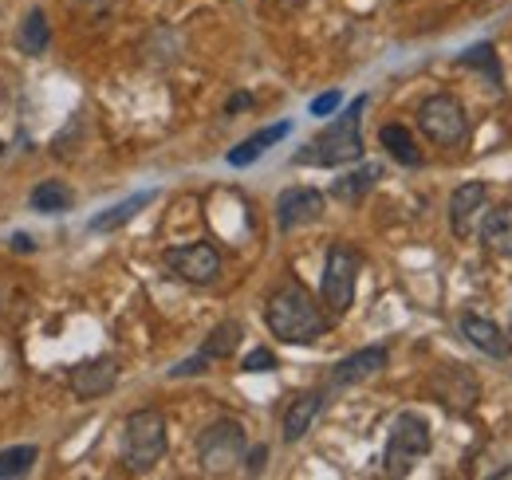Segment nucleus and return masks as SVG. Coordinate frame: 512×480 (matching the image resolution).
<instances>
[{
	"label": "nucleus",
	"mask_w": 512,
	"mask_h": 480,
	"mask_svg": "<svg viewBox=\"0 0 512 480\" xmlns=\"http://www.w3.org/2000/svg\"><path fill=\"white\" fill-rule=\"evenodd\" d=\"M264 323H268V331L280 339V343H288V347H308V343H316L327 335V327H331V319L323 315V307L316 303V296L304 288V284H296V280H288V284H280L268 303H264Z\"/></svg>",
	"instance_id": "obj_1"
},
{
	"label": "nucleus",
	"mask_w": 512,
	"mask_h": 480,
	"mask_svg": "<svg viewBox=\"0 0 512 480\" xmlns=\"http://www.w3.org/2000/svg\"><path fill=\"white\" fill-rule=\"evenodd\" d=\"M363 111H367V95H359V99H355L339 119L331 122L327 130H320L292 162H296V166H323V170L359 162V158H363V134H359Z\"/></svg>",
	"instance_id": "obj_2"
},
{
	"label": "nucleus",
	"mask_w": 512,
	"mask_h": 480,
	"mask_svg": "<svg viewBox=\"0 0 512 480\" xmlns=\"http://www.w3.org/2000/svg\"><path fill=\"white\" fill-rule=\"evenodd\" d=\"M119 457L130 473H150L166 457V418L158 410H134L123 421Z\"/></svg>",
	"instance_id": "obj_3"
},
{
	"label": "nucleus",
	"mask_w": 512,
	"mask_h": 480,
	"mask_svg": "<svg viewBox=\"0 0 512 480\" xmlns=\"http://www.w3.org/2000/svg\"><path fill=\"white\" fill-rule=\"evenodd\" d=\"M245 449H249V437L241 429V421L221 418L213 421L201 437H197V461L209 477H229L245 465Z\"/></svg>",
	"instance_id": "obj_4"
},
{
	"label": "nucleus",
	"mask_w": 512,
	"mask_h": 480,
	"mask_svg": "<svg viewBox=\"0 0 512 480\" xmlns=\"http://www.w3.org/2000/svg\"><path fill=\"white\" fill-rule=\"evenodd\" d=\"M434 449V433H430V421L414 410L398 414L394 425H390V437H386V473L390 477H406L426 453Z\"/></svg>",
	"instance_id": "obj_5"
},
{
	"label": "nucleus",
	"mask_w": 512,
	"mask_h": 480,
	"mask_svg": "<svg viewBox=\"0 0 512 480\" xmlns=\"http://www.w3.org/2000/svg\"><path fill=\"white\" fill-rule=\"evenodd\" d=\"M359 272H363V256H359V248H355V244H343V240H339V244H331V248H327L320 296H323V307H327L335 319L351 311Z\"/></svg>",
	"instance_id": "obj_6"
},
{
	"label": "nucleus",
	"mask_w": 512,
	"mask_h": 480,
	"mask_svg": "<svg viewBox=\"0 0 512 480\" xmlns=\"http://www.w3.org/2000/svg\"><path fill=\"white\" fill-rule=\"evenodd\" d=\"M418 130L434 142V146H461L465 134H469V119H465V107L453 99V95H430L422 107H418Z\"/></svg>",
	"instance_id": "obj_7"
},
{
	"label": "nucleus",
	"mask_w": 512,
	"mask_h": 480,
	"mask_svg": "<svg viewBox=\"0 0 512 480\" xmlns=\"http://www.w3.org/2000/svg\"><path fill=\"white\" fill-rule=\"evenodd\" d=\"M166 268H170L178 280L205 288V284H213V280L221 276V252H217L209 240L178 244V248L166 252Z\"/></svg>",
	"instance_id": "obj_8"
},
{
	"label": "nucleus",
	"mask_w": 512,
	"mask_h": 480,
	"mask_svg": "<svg viewBox=\"0 0 512 480\" xmlns=\"http://www.w3.org/2000/svg\"><path fill=\"white\" fill-rule=\"evenodd\" d=\"M323 217V193L320 189H308V185H296V189H284L276 197V225L280 233H292L300 225H312Z\"/></svg>",
	"instance_id": "obj_9"
},
{
	"label": "nucleus",
	"mask_w": 512,
	"mask_h": 480,
	"mask_svg": "<svg viewBox=\"0 0 512 480\" xmlns=\"http://www.w3.org/2000/svg\"><path fill=\"white\" fill-rule=\"evenodd\" d=\"M115 382H119V366H115L111 359L79 362V366H71V374H67V386H71L83 402L111 394V390H115Z\"/></svg>",
	"instance_id": "obj_10"
},
{
	"label": "nucleus",
	"mask_w": 512,
	"mask_h": 480,
	"mask_svg": "<svg viewBox=\"0 0 512 480\" xmlns=\"http://www.w3.org/2000/svg\"><path fill=\"white\" fill-rule=\"evenodd\" d=\"M485 197H489L485 181H465V185L453 189V197H449V229H453V237H469L473 217L485 209Z\"/></svg>",
	"instance_id": "obj_11"
},
{
	"label": "nucleus",
	"mask_w": 512,
	"mask_h": 480,
	"mask_svg": "<svg viewBox=\"0 0 512 480\" xmlns=\"http://www.w3.org/2000/svg\"><path fill=\"white\" fill-rule=\"evenodd\" d=\"M386 362H390L386 347H363V351L347 355L343 362H335V370H331V386H355V382H367V378L383 374Z\"/></svg>",
	"instance_id": "obj_12"
},
{
	"label": "nucleus",
	"mask_w": 512,
	"mask_h": 480,
	"mask_svg": "<svg viewBox=\"0 0 512 480\" xmlns=\"http://www.w3.org/2000/svg\"><path fill=\"white\" fill-rule=\"evenodd\" d=\"M461 335H465L477 351H485L489 359H512L509 335H505L497 323L481 319V315H461Z\"/></svg>",
	"instance_id": "obj_13"
},
{
	"label": "nucleus",
	"mask_w": 512,
	"mask_h": 480,
	"mask_svg": "<svg viewBox=\"0 0 512 480\" xmlns=\"http://www.w3.org/2000/svg\"><path fill=\"white\" fill-rule=\"evenodd\" d=\"M323 410V394L320 390H308V394H296L292 398V406L284 410V441L288 445H296L308 429H312V421L320 418Z\"/></svg>",
	"instance_id": "obj_14"
},
{
	"label": "nucleus",
	"mask_w": 512,
	"mask_h": 480,
	"mask_svg": "<svg viewBox=\"0 0 512 480\" xmlns=\"http://www.w3.org/2000/svg\"><path fill=\"white\" fill-rule=\"evenodd\" d=\"M481 244L493 256H512V205H497L481 221Z\"/></svg>",
	"instance_id": "obj_15"
},
{
	"label": "nucleus",
	"mask_w": 512,
	"mask_h": 480,
	"mask_svg": "<svg viewBox=\"0 0 512 480\" xmlns=\"http://www.w3.org/2000/svg\"><path fill=\"white\" fill-rule=\"evenodd\" d=\"M288 134H292V122H276V126L256 130L253 138H245L237 150H229V166H253L268 146H276V142H280V138H288Z\"/></svg>",
	"instance_id": "obj_16"
},
{
	"label": "nucleus",
	"mask_w": 512,
	"mask_h": 480,
	"mask_svg": "<svg viewBox=\"0 0 512 480\" xmlns=\"http://www.w3.org/2000/svg\"><path fill=\"white\" fill-rule=\"evenodd\" d=\"M150 201H154V193H150V189H142V193H130L127 201H119V205L103 209V213L91 221V233H115V229H123L130 217H134V213H142Z\"/></svg>",
	"instance_id": "obj_17"
},
{
	"label": "nucleus",
	"mask_w": 512,
	"mask_h": 480,
	"mask_svg": "<svg viewBox=\"0 0 512 480\" xmlns=\"http://www.w3.org/2000/svg\"><path fill=\"white\" fill-rule=\"evenodd\" d=\"M48 44H52L48 16H44L40 8H32V12L24 16V24H20V32H16V48H20L24 56H44V52H48Z\"/></svg>",
	"instance_id": "obj_18"
},
{
	"label": "nucleus",
	"mask_w": 512,
	"mask_h": 480,
	"mask_svg": "<svg viewBox=\"0 0 512 480\" xmlns=\"http://www.w3.org/2000/svg\"><path fill=\"white\" fill-rule=\"evenodd\" d=\"M379 142H383V150L394 162H402V166H410V170L422 166V154H418V146H414V138H410L406 126H398V122L383 126V130H379Z\"/></svg>",
	"instance_id": "obj_19"
},
{
	"label": "nucleus",
	"mask_w": 512,
	"mask_h": 480,
	"mask_svg": "<svg viewBox=\"0 0 512 480\" xmlns=\"http://www.w3.org/2000/svg\"><path fill=\"white\" fill-rule=\"evenodd\" d=\"M379 178H383V166H359L355 174H343V178L331 185V197L355 205V201H363V197L375 189V181Z\"/></svg>",
	"instance_id": "obj_20"
},
{
	"label": "nucleus",
	"mask_w": 512,
	"mask_h": 480,
	"mask_svg": "<svg viewBox=\"0 0 512 480\" xmlns=\"http://www.w3.org/2000/svg\"><path fill=\"white\" fill-rule=\"evenodd\" d=\"M241 323L237 319H225V323H217L213 331H209V339H205V347H201V355L209 362H221L229 359L233 351H237V343H241Z\"/></svg>",
	"instance_id": "obj_21"
},
{
	"label": "nucleus",
	"mask_w": 512,
	"mask_h": 480,
	"mask_svg": "<svg viewBox=\"0 0 512 480\" xmlns=\"http://www.w3.org/2000/svg\"><path fill=\"white\" fill-rule=\"evenodd\" d=\"M28 201H32L36 213H67L71 201H75V193H71L67 185H60V181H40Z\"/></svg>",
	"instance_id": "obj_22"
},
{
	"label": "nucleus",
	"mask_w": 512,
	"mask_h": 480,
	"mask_svg": "<svg viewBox=\"0 0 512 480\" xmlns=\"http://www.w3.org/2000/svg\"><path fill=\"white\" fill-rule=\"evenodd\" d=\"M36 445H16V449H4L0 453V480L4 477H24L32 465H36Z\"/></svg>",
	"instance_id": "obj_23"
},
{
	"label": "nucleus",
	"mask_w": 512,
	"mask_h": 480,
	"mask_svg": "<svg viewBox=\"0 0 512 480\" xmlns=\"http://www.w3.org/2000/svg\"><path fill=\"white\" fill-rule=\"evenodd\" d=\"M465 67H477V71H485L489 75V83L493 87H501V63L493 56V44H477V48H469L465 56H461Z\"/></svg>",
	"instance_id": "obj_24"
},
{
	"label": "nucleus",
	"mask_w": 512,
	"mask_h": 480,
	"mask_svg": "<svg viewBox=\"0 0 512 480\" xmlns=\"http://www.w3.org/2000/svg\"><path fill=\"white\" fill-rule=\"evenodd\" d=\"M241 370H245V374H264V370H276V355H272L268 347H256V351H249V355L241 359Z\"/></svg>",
	"instance_id": "obj_25"
},
{
	"label": "nucleus",
	"mask_w": 512,
	"mask_h": 480,
	"mask_svg": "<svg viewBox=\"0 0 512 480\" xmlns=\"http://www.w3.org/2000/svg\"><path fill=\"white\" fill-rule=\"evenodd\" d=\"M343 107V91H323L320 99H312V115L316 119H327V115H335Z\"/></svg>",
	"instance_id": "obj_26"
},
{
	"label": "nucleus",
	"mask_w": 512,
	"mask_h": 480,
	"mask_svg": "<svg viewBox=\"0 0 512 480\" xmlns=\"http://www.w3.org/2000/svg\"><path fill=\"white\" fill-rule=\"evenodd\" d=\"M205 366H209V359L197 351L193 359L178 362V366H170V378H193V374H205Z\"/></svg>",
	"instance_id": "obj_27"
},
{
	"label": "nucleus",
	"mask_w": 512,
	"mask_h": 480,
	"mask_svg": "<svg viewBox=\"0 0 512 480\" xmlns=\"http://www.w3.org/2000/svg\"><path fill=\"white\" fill-rule=\"evenodd\" d=\"M264 461H268V445H253L245 449V473H264Z\"/></svg>",
	"instance_id": "obj_28"
},
{
	"label": "nucleus",
	"mask_w": 512,
	"mask_h": 480,
	"mask_svg": "<svg viewBox=\"0 0 512 480\" xmlns=\"http://www.w3.org/2000/svg\"><path fill=\"white\" fill-rule=\"evenodd\" d=\"M249 107H253V95H233L225 103V115H237V111H249Z\"/></svg>",
	"instance_id": "obj_29"
},
{
	"label": "nucleus",
	"mask_w": 512,
	"mask_h": 480,
	"mask_svg": "<svg viewBox=\"0 0 512 480\" xmlns=\"http://www.w3.org/2000/svg\"><path fill=\"white\" fill-rule=\"evenodd\" d=\"M272 4H276V8H284V12H296V8H304L308 0H272Z\"/></svg>",
	"instance_id": "obj_30"
},
{
	"label": "nucleus",
	"mask_w": 512,
	"mask_h": 480,
	"mask_svg": "<svg viewBox=\"0 0 512 480\" xmlns=\"http://www.w3.org/2000/svg\"><path fill=\"white\" fill-rule=\"evenodd\" d=\"M12 248H20V252H32V237H24V233H20V237H12Z\"/></svg>",
	"instance_id": "obj_31"
},
{
	"label": "nucleus",
	"mask_w": 512,
	"mask_h": 480,
	"mask_svg": "<svg viewBox=\"0 0 512 480\" xmlns=\"http://www.w3.org/2000/svg\"><path fill=\"white\" fill-rule=\"evenodd\" d=\"M4 99H8V91H4V83H0V107H4Z\"/></svg>",
	"instance_id": "obj_32"
},
{
	"label": "nucleus",
	"mask_w": 512,
	"mask_h": 480,
	"mask_svg": "<svg viewBox=\"0 0 512 480\" xmlns=\"http://www.w3.org/2000/svg\"><path fill=\"white\" fill-rule=\"evenodd\" d=\"M0 154H4V142H0Z\"/></svg>",
	"instance_id": "obj_33"
}]
</instances>
